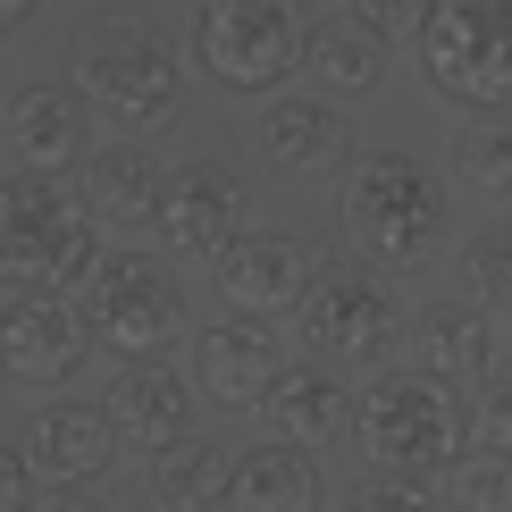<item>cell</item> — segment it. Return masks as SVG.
<instances>
[{"mask_svg": "<svg viewBox=\"0 0 512 512\" xmlns=\"http://www.w3.org/2000/svg\"><path fill=\"white\" fill-rule=\"evenodd\" d=\"M454 185L462 194H487V202H512V118L504 110H479L454 126Z\"/></svg>", "mask_w": 512, "mask_h": 512, "instance_id": "cell-23", "label": "cell"}, {"mask_svg": "<svg viewBox=\"0 0 512 512\" xmlns=\"http://www.w3.org/2000/svg\"><path fill=\"white\" fill-rule=\"evenodd\" d=\"M110 420L135 454H168V445L194 437V370H168V361H126L110 378Z\"/></svg>", "mask_w": 512, "mask_h": 512, "instance_id": "cell-15", "label": "cell"}, {"mask_svg": "<svg viewBox=\"0 0 512 512\" xmlns=\"http://www.w3.org/2000/svg\"><path fill=\"white\" fill-rule=\"evenodd\" d=\"M311 17L303 0H202L194 9V59L227 93H277L303 68Z\"/></svg>", "mask_w": 512, "mask_h": 512, "instance_id": "cell-7", "label": "cell"}, {"mask_svg": "<svg viewBox=\"0 0 512 512\" xmlns=\"http://www.w3.org/2000/svg\"><path fill=\"white\" fill-rule=\"evenodd\" d=\"M194 378H202V395H210V403H227V412H261L269 387L286 378L269 319H252V311L210 319V328L194 336Z\"/></svg>", "mask_w": 512, "mask_h": 512, "instance_id": "cell-13", "label": "cell"}, {"mask_svg": "<svg viewBox=\"0 0 512 512\" xmlns=\"http://www.w3.org/2000/svg\"><path fill=\"white\" fill-rule=\"evenodd\" d=\"M227 471H236V454H219V445H168L152 454V504L160 512H219L227 504Z\"/></svg>", "mask_w": 512, "mask_h": 512, "instance_id": "cell-22", "label": "cell"}, {"mask_svg": "<svg viewBox=\"0 0 512 512\" xmlns=\"http://www.w3.org/2000/svg\"><path fill=\"white\" fill-rule=\"evenodd\" d=\"M84 110H93V101H84L76 84H17L9 110H0V143H9L17 168H84L93 160Z\"/></svg>", "mask_w": 512, "mask_h": 512, "instance_id": "cell-16", "label": "cell"}, {"mask_svg": "<svg viewBox=\"0 0 512 512\" xmlns=\"http://www.w3.org/2000/svg\"><path fill=\"white\" fill-rule=\"evenodd\" d=\"M345 9H353V17H370V26L387 34V42H395V34H420V17H429V0H345Z\"/></svg>", "mask_w": 512, "mask_h": 512, "instance_id": "cell-27", "label": "cell"}, {"mask_svg": "<svg viewBox=\"0 0 512 512\" xmlns=\"http://www.w3.org/2000/svg\"><path fill=\"white\" fill-rule=\"evenodd\" d=\"M68 84L93 101L101 118H118L126 135H152V126H168L185 110V59H177V42H168L152 17H135V9H110V17H93V26L76 34Z\"/></svg>", "mask_w": 512, "mask_h": 512, "instance_id": "cell-3", "label": "cell"}, {"mask_svg": "<svg viewBox=\"0 0 512 512\" xmlns=\"http://www.w3.org/2000/svg\"><path fill=\"white\" fill-rule=\"evenodd\" d=\"M319 286V252L303 227H244L227 252H210V294L227 311H294Z\"/></svg>", "mask_w": 512, "mask_h": 512, "instance_id": "cell-10", "label": "cell"}, {"mask_svg": "<svg viewBox=\"0 0 512 512\" xmlns=\"http://www.w3.org/2000/svg\"><path fill=\"white\" fill-rule=\"evenodd\" d=\"M412 59L429 76V93L462 101V110H504L512 101V0H429Z\"/></svg>", "mask_w": 512, "mask_h": 512, "instance_id": "cell-5", "label": "cell"}, {"mask_svg": "<svg viewBox=\"0 0 512 512\" xmlns=\"http://www.w3.org/2000/svg\"><path fill=\"white\" fill-rule=\"evenodd\" d=\"M294 345L319 370H378L403 345V311L370 269H319V286L294 303Z\"/></svg>", "mask_w": 512, "mask_h": 512, "instance_id": "cell-8", "label": "cell"}, {"mask_svg": "<svg viewBox=\"0 0 512 512\" xmlns=\"http://www.w3.org/2000/svg\"><path fill=\"white\" fill-rule=\"evenodd\" d=\"M269 420H277V437H294V445H336L353 429V395L336 387V370L303 361V370H286L269 387Z\"/></svg>", "mask_w": 512, "mask_h": 512, "instance_id": "cell-21", "label": "cell"}, {"mask_svg": "<svg viewBox=\"0 0 512 512\" xmlns=\"http://www.w3.org/2000/svg\"><path fill=\"white\" fill-rule=\"evenodd\" d=\"M462 294L479 311H512V227H487L462 244Z\"/></svg>", "mask_w": 512, "mask_h": 512, "instance_id": "cell-24", "label": "cell"}, {"mask_svg": "<svg viewBox=\"0 0 512 512\" xmlns=\"http://www.w3.org/2000/svg\"><path fill=\"white\" fill-rule=\"evenodd\" d=\"M353 445L370 454V471L387 479H437L471 454V403H462V378L437 370H378L370 387L353 395Z\"/></svg>", "mask_w": 512, "mask_h": 512, "instance_id": "cell-1", "label": "cell"}, {"mask_svg": "<svg viewBox=\"0 0 512 512\" xmlns=\"http://www.w3.org/2000/svg\"><path fill=\"white\" fill-rule=\"evenodd\" d=\"M76 303L93 319L101 353H118V361H160L185 336V294L160 269V252H143V244H110L93 261V277L76 286Z\"/></svg>", "mask_w": 512, "mask_h": 512, "instance_id": "cell-6", "label": "cell"}, {"mask_svg": "<svg viewBox=\"0 0 512 512\" xmlns=\"http://www.w3.org/2000/svg\"><path fill=\"white\" fill-rule=\"evenodd\" d=\"M345 236L387 269H420L445 244V185L412 152H361L345 177Z\"/></svg>", "mask_w": 512, "mask_h": 512, "instance_id": "cell-4", "label": "cell"}, {"mask_svg": "<svg viewBox=\"0 0 512 512\" xmlns=\"http://www.w3.org/2000/svg\"><path fill=\"white\" fill-rule=\"evenodd\" d=\"M303 76L319 84L328 101H361L378 93V76H387V34L370 26V17H319L311 42H303Z\"/></svg>", "mask_w": 512, "mask_h": 512, "instance_id": "cell-17", "label": "cell"}, {"mask_svg": "<svg viewBox=\"0 0 512 512\" xmlns=\"http://www.w3.org/2000/svg\"><path fill=\"white\" fill-rule=\"evenodd\" d=\"M261 152H269L277 177L319 185V177H336L353 160V126H345V110L328 93H277L261 110Z\"/></svg>", "mask_w": 512, "mask_h": 512, "instance_id": "cell-14", "label": "cell"}, {"mask_svg": "<svg viewBox=\"0 0 512 512\" xmlns=\"http://www.w3.org/2000/svg\"><path fill=\"white\" fill-rule=\"evenodd\" d=\"M479 437L496 445V454H512V378H504V387H487V395H479Z\"/></svg>", "mask_w": 512, "mask_h": 512, "instance_id": "cell-29", "label": "cell"}, {"mask_svg": "<svg viewBox=\"0 0 512 512\" xmlns=\"http://www.w3.org/2000/svg\"><path fill=\"white\" fill-rule=\"evenodd\" d=\"M219 512H319V471L311 445L277 437V445H244L227 471V504Z\"/></svg>", "mask_w": 512, "mask_h": 512, "instance_id": "cell-18", "label": "cell"}, {"mask_svg": "<svg viewBox=\"0 0 512 512\" xmlns=\"http://www.w3.org/2000/svg\"><path fill=\"white\" fill-rule=\"evenodd\" d=\"M34 9H42V0H0V34H26Z\"/></svg>", "mask_w": 512, "mask_h": 512, "instance_id": "cell-31", "label": "cell"}, {"mask_svg": "<svg viewBox=\"0 0 512 512\" xmlns=\"http://www.w3.org/2000/svg\"><path fill=\"white\" fill-rule=\"evenodd\" d=\"M26 512H110L101 496H84V487H51V496H34Z\"/></svg>", "mask_w": 512, "mask_h": 512, "instance_id": "cell-30", "label": "cell"}, {"mask_svg": "<svg viewBox=\"0 0 512 512\" xmlns=\"http://www.w3.org/2000/svg\"><path fill=\"white\" fill-rule=\"evenodd\" d=\"M244 227H252V185L236 177V160H185V168H168V194H160V219H152V236L168 252L210 261V252H227Z\"/></svg>", "mask_w": 512, "mask_h": 512, "instance_id": "cell-11", "label": "cell"}, {"mask_svg": "<svg viewBox=\"0 0 512 512\" xmlns=\"http://www.w3.org/2000/svg\"><path fill=\"white\" fill-rule=\"evenodd\" d=\"M345 512H445V504H437L420 479H387V471H378L370 487H353V504H345Z\"/></svg>", "mask_w": 512, "mask_h": 512, "instance_id": "cell-26", "label": "cell"}, {"mask_svg": "<svg viewBox=\"0 0 512 512\" xmlns=\"http://www.w3.org/2000/svg\"><path fill=\"white\" fill-rule=\"evenodd\" d=\"M101 261V210L59 168L0 177V286H84Z\"/></svg>", "mask_w": 512, "mask_h": 512, "instance_id": "cell-2", "label": "cell"}, {"mask_svg": "<svg viewBox=\"0 0 512 512\" xmlns=\"http://www.w3.org/2000/svg\"><path fill=\"white\" fill-rule=\"evenodd\" d=\"M93 319L84 303L51 286H17L9 303H0V378L9 387H68V378L93 361Z\"/></svg>", "mask_w": 512, "mask_h": 512, "instance_id": "cell-9", "label": "cell"}, {"mask_svg": "<svg viewBox=\"0 0 512 512\" xmlns=\"http://www.w3.org/2000/svg\"><path fill=\"white\" fill-rule=\"evenodd\" d=\"M84 194H93L101 227H152L160 194H168V168L143 152V143H110V152L84 160Z\"/></svg>", "mask_w": 512, "mask_h": 512, "instance_id": "cell-20", "label": "cell"}, {"mask_svg": "<svg viewBox=\"0 0 512 512\" xmlns=\"http://www.w3.org/2000/svg\"><path fill=\"white\" fill-rule=\"evenodd\" d=\"M454 512H512V454H496V445L479 462L462 454L454 462Z\"/></svg>", "mask_w": 512, "mask_h": 512, "instance_id": "cell-25", "label": "cell"}, {"mask_svg": "<svg viewBox=\"0 0 512 512\" xmlns=\"http://www.w3.org/2000/svg\"><path fill=\"white\" fill-rule=\"evenodd\" d=\"M34 504V462L26 445H0V512H26Z\"/></svg>", "mask_w": 512, "mask_h": 512, "instance_id": "cell-28", "label": "cell"}, {"mask_svg": "<svg viewBox=\"0 0 512 512\" xmlns=\"http://www.w3.org/2000/svg\"><path fill=\"white\" fill-rule=\"evenodd\" d=\"M403 353L420 361V370L437 378H487V361H496V336H487V311L479 303H420L412 328H403Z\"/></svg>", "mask_w": 512, "mask_h": 512, "instance_id": "cell-19", "label": "cell"}, {"mask_svg": "<svg viewBox=\"0 0 512 512\" xmlns=\"http://www.w3.org/2000/svg\"><path fill=\"white\" fill-rule=\"evenodd\" d=\"M26 462H34V479H51V487H93L101 471L118 462V420H110V403H42V412L26 420Z\"/></svg>", "mask_w": 512, "mask_h": 512, "instance_id": "cell-12", "label": "cell"}]
</instances>
